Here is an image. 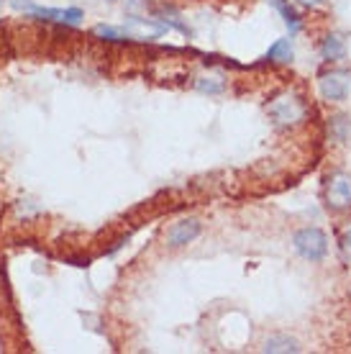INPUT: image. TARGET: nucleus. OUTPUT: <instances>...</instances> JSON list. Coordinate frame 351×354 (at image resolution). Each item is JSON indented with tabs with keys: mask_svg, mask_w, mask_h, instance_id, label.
<instances>
[{
	"mask_svg": "<svg viewBox=\"0 0 351 354\" xmlns=\"http://www.w3.org/2000/svg\"><path fill=\"white\" fill-rule=\"evenodd\" d=\"M292 249L305 262H323L328 257V234L318 226H305L292 234Z\"/></svg>",
	"mask_w": 351,
	"mask_h": 354,
	"instance_id": "2",
	"label": "nucleus"
},
{
	"mask_svg": "<svg viewBox=\"0 0 351 354\" xmlns=\"http://www.w3.org/2000/svg\"><path fill=\"white\" fill-rule=\"evenodd\" d=\"M200 234H202V223L198 218H182V221L172 223V229L167 231V247L182 249L187 244H193Z\"/></svg>",
	"mask_w": 351,
	"mask_h": 354,
	"instance_id": "5",
	"label": "nucleus"
},
{
	"mask_svg": "<svg viewBox=\"0 0 351 354\" xmlns=\"http://www.w3.org/2000/svg\"><path fill=\"white\" fill-rule=\"evenodd\" d=\"M298 6H303V8H321L325 0H295Z\"/></svg>",
	"mask_w": 351,
	"mask_h": 354,
	"instance_id": "15",
	"label": "nucleus"
},
{
	"mask_svg": "<svg viewBox=\"0 0 351 354\" xmlns=\"http://www.w3.org/2000/svg\"><path fill=\"white\" fill-rule=\"evenodd\" d=\"M318 54H321V59L325 64H336V62H343L346 59V54H349V46H346V39L341 34H325L321 39V44H318Z\"/></svg>",
	"mask_w": 351,
	"mask_h": 354,
	"instance_id": "6",
	"label": "nucleus"
},
{
	"mask_svg": "<svg viewBox=\"0 0 351 354\" xmlns=\"http://www.w3.org/2000/svg\"><path fill=\"white\" fill-rule=\"evenodd\" d=\"M195 90L202 93V95H220L226 90V82L218 75H202V77L195 80Z\"/></svg>",
	"mask_w": 351,
	"mask_h": 354,
	"instance_id": "11",
	"label": "nucleus"
},
{
	"mask_svg": "<svg viewBox=\"0 0 351 354\" xmlns=\"http://www.w3.org/2000/svg\"><path fill=\"white\" fill-rule=\"evenodd\" d=\"M339 249H341V257L346 265H351V226L341 231V236H339Z\"/></svg>",
	"mask_w": 351,
	"mask_h": 354,
	"instance_id": "13",
	"label": "nucleus"
},
{
	"mask_svg": "<svg viewBox=\"0 0 351 354\" xmlns=\"http://www.w3.org/2000/svg\"><path fill=\"white\" fill-rule=\"evenodd\" d=\"M264 59H267V62H272V64H292V59H295L292 36H290V39H277V41L267 49Z\"/></svg>",
	"mask_w": 351,
	"mask_h": 354,
	"instance_id": "8",
	"label": "nucleus"
},
{
	"mask_svg": "<svg viewBox=\"0 0 351 354\" xmlns=\"http://www.w3.org/2000/svg\"><path fill=\"white\" fill-rule=\"evenodd\" d=\"M325 129H328V139L334 144H346V139H349L351 133V121L346 113H334L328 115V124H325Z\"/></svg>",
	"mask_w": 351,
	"mask_h": 354,
	"instance_id": "9",
	"label": "nucleus"
},
{
	"mask_svg": "<svg viewBox=\"0 0 351 354\" xmlns=\"http://www.w3.org/2000/svg\"><path fill=\"white\" fill-rule=\"evenodd\" d=\"M93 34L100 36V39H108V41H123V39H129L123 31H118V28H113V26H106V24H100V26L93 28Z\"/></svg>",
	"mask_w": 351,
	"mask_h": 354,
	"instance_id": "12",
	"label": "nucleus"
},
{
	"mask_svg": "<svg viewBox=\"0 0 351 354\" xmlns=\"http://www.w3.org/2000/svg\"><path fill=\"white\" fill-rule=\"evenodd\" d=\"M10 6H13L16 10H26V13H31V8H34L31 0H10Z\"/></svg>",
	"mask_w": 351,
	"mask_h": 354,
	"instance_id": "14",
	"label": "nucleus"
},
{
	"mask_svg": "<svg viewBox=\"0 0 351 354\" xmlns=\"http://www.w3.org/2000/svg\"><path fill=\"white\" fill-rule=\"evenodd\" d=\"M262 352H269V354H298L300 352V344L298 339L287 337V334H272V337L264 342Z\"/></svg>",
	"mask_w": 351,
	"mask_h": 354,
	"instance_id": "10",
	"label": "nucleus"
},
{
	"mask_svg": "<svg viewBox=\"0 0 351 354\" xmlns=\"http://www.w3.org/2000/svg\"><path fill=\"white\" fill-rule=\"evenodd\" d=\"M269 6L280 13V18L285 21L290 36H298L303 31V18H300V13L295 10V6H292L290 0H269Z\"/></svg>",
	"mask_w": 351,
	"mask_h": 354,
	"instance_id": "7",
	"label": "nucleus"
},
{
	"mask_svg": "<svg viewBox=\"0 0 351 354\" xmlns=\"http://www.w3.org/2000/svg\"><path fill=\"white\" fill-rule=\"evenodd\" d=\"M351 90V72L343 67H334L318 75V95L325 103H343Z\"/></svg>",
	"mask_w": 351,
	"mask_h": 354,
	"instance_id": "3",
	"label": "nucleus"
},
{
	"mask_svg": "<svg viewBox=\"0 0 351 354\" xmlns=\"http://www.w3.org/2000/svg\"><path fill=\"white\" fill-rule=\"evenodd\" d=\"M64 262H70V265H75V267H88L90 265V259H79V257H67Z\"/></svg>",
	"mask_w": 351,
	"mask_h": 354,
	"instance_id": "16",
	"label": "nucleus"
},
{
	"mask_svg": "<svg viewBox=\"0 0 351 354\" xmlns=\"http://www.w3.org/2000/svg\"><path fill=\"white\" fill-rule=\"evenodd\" d=\"M267 115L277 129H295L307 118V103L305 97L295 90H285L280 95H274L267 106Z\"/></svg>",
	"mask_w": 351,
	"mask_h": 354,
	"instance_id": "1",
	"label": "nucleus"
},
{
	"mask_svg": "<svg viewBox=\"0 0 351 354\" xmlns=\"http://www.w3.org/2000/svg\"><path fill=\"white\" fill-rule=\"evenodd\" d=\"M323 195H325L328 211H334V213L351 211V175H346V172L328 175Z\"/></svg>",
	"mask_w": 351,
	"mask_h": 354,
	"instance_id": "4",
	"label": "nucleus"
}]
</instances>
